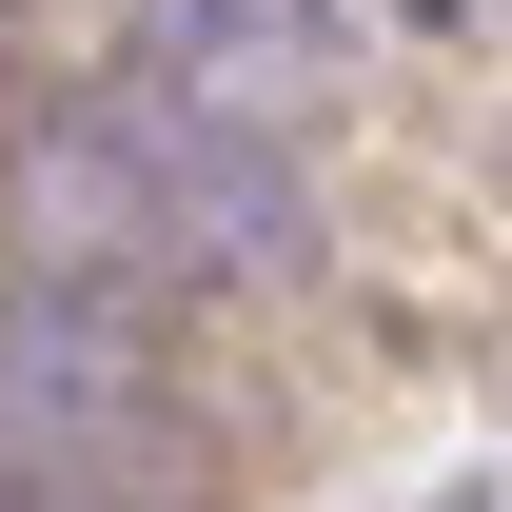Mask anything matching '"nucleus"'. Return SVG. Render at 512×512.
Here are the masks:
<instances>
[{
    "label": "nucleus",
    "instance_id": "nucleus-1",
    "mask_svg": "<svg viewBox=\"0 0 512 512\" xmlns=\"http://www.w3.org/2000/svg\"><path fill=\"white\" fill-rule=\"evenodd\" d=\"M0 512H79V493H60V473H40V453H0Z\"/></svg>",
    "mask_w": 512,
    "mask_h": 512
},
{
    "label": "nucleus",
    "instance_id": "nucleus-2",
    "mask_svg": "<svg viewBox=\"0 0 512 512\" xmlns=\"http://www.w3.org/2000/svg\"><path fill=\"white\" fill-rule=\"evenodd\" d=\"M414 20H473V0H414Z\"/></svg>",
    "mask_w": 512,
    "mask_h": 512
}]
</instances>
